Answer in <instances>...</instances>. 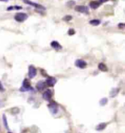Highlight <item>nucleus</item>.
Instances as JSON below:
<instances>
[{
    "mask_svg": "<svg viewBox=\"0 0 125 133\" xmlns=\"http://www.w3.org/2000/svg\"><path fill=\"white\" fill-rule=\"evenodd\" d=\"M30 83H30L29 79H25L24 81V82H23V86L20 89V91H28L32 90L33 89L31 86Z\"/></svg>",
    "mask_w": 125,
    "mask_h": 133,
    "instance_id": "1",
    "label": "nucleus"
},
{
    "mask_svg": "<svg viewBox=\"0 0 125 133\" xmlns=\"http://www.w3.org/2000/svg\"><path fill=\"white\" fill-rule=\"evenodd\" d=\"M14 18L18 22H24L28 18V15L24 12H18L16 14Z\"/></svg>",
    "mask_w": 125,
    "mask_h": 133,
    "instance_id": "2",
    "label": "nucleus"
},
{
    "mask_svg": "<svg viewBox=\"0 0 125 133\" xmlns=\"http://www.w3.org/2000/svg\"><path fill=\"white\" fill-rule=\"evenodd\" d=\"M48 109H49V110L51 111V114H55L58 112L59 107H58V105H57L56 102H51V103L48 105Z\"/></svg>",
    "mask_w": 125,
    "mask_h": 133,
    "instance_id": "3",
    "label": "nucleus"
},
{
    "mask_svg": "<svg viewBox=\"0 0 125 133\" xmlns=\"http://www.w3.org/2000/svg\"><path fill=\"white\" fill-rule=\"evenodd\" d=\"M28 75H29V77L30 78H35L37 75V70L35 66L33 65H30L29 66V72H28Z\"/></svg>",
    "mask_w": 125,
    "mask_h": 133,
    "instance_id": "4",
    "label": "nucleus"
},
{
    "mask_svg": "<svg viewBox=\"0 0 125 133\" xmlns=\"http://www.w3.org/2000/svg\"><path fill=\"white\" fill-rule=\"evenodd\" d=\"M75 10L77 12H82V13H88L89 12V8L84 5H78L75 8Z\"/></svg>",
    "mask_w": 125,
    "mask_h": 133,
    "instance_id": "5",
    "label": "nucleus"
},
{
    "mask_svg": "<svg viewBox=\"0 0 125 133\" xmlns=\"http://www.w3.org/2000/svg\"><path fill=\"white\" fill-rule=\"evenodd\" d=\"M75 66H78L79 68H81V69H84L87 66V63L85 61L82 60V59H78V60H76L75 62Z\"/></svg>",
    "mask_w": 125,
    "mask_h": 133,
    "instance_id": "6",
    "label": "nucleus"
},
{
    "mask_svg": "<svg viewBox=\"0 0 125 133\" xmlns=\"http://www.w3.org/2000/svg\"><path fill=\"white\" fill-rule=\"evenodd\" d=\"M24 2L26 3V4H29V5H31V6H33L34 8H37V9H40V10H45V8L43 7V5L39 4H37V3H35V2H32L29 0H24Z\"/></svg>",
    "mask_w": 125,
    "mask_h": 133,
    "instance_id": "7",
    "label": "nucleus"
},
{
    "mask_svg": "<svg viewBox=\"0 0 125 133\" xmlns=\"http://www.w3.org/2000/svg\"><path fill=\"white\" fill-rule=\"evenodd\" d=\"M56 79L54 78V77H48L47 78V80L45 81V83H46V85L48 86H49V87H53V86H54L55 84L56 83Z\"/></svg>",
    "mask_w": 125,
    "mask_h": 133,
    "instance_id": "8",
    "label": "nucleus"
},
{
    "mask_svg": "<svg viewBox=\"0 0 125 133\" xmlns=\"http://www.w3.org/2000/svg\"><path fill=\"white\" fill-rule=\"evenodd\" d=\"M43 97L46 101H50L51 97H52V92H51V91L49 90V89H47L46 91H45L43 94Z\"/></svg>",
    "mask_w": 125,
    "mask_h": 133,
    "instance_id": "9",
    "label": "nucleus"
},
{
    "mask_svg": "<svg viewBox=\"0 0 125 133\" xmlns=\"http://www.w3.org/2000/svg\"><path fill=\"white\" fill-rule=\"evenodd\" d=\"M46 86H47L46 83H45V81H40L37 83V89L39 91L43 90Z\"/></svg>",
    "mask_w": 125,
    "mask_h": 133,
    "instance_id": "10",
    "label": "nucleus"
},
{
    "mask_svg": "<svg viewBox=\"0 0 125 133\" xmlns=\"http://www.w3.org/2000/svg\"><path fill=\"white\" fill-rule=\"evenodd\" d=\"M51 46L56 50H60L62 48V46L57 41H52L51 43Z\"/></svg>",
    "mask_w": 125,
    "mask_h": 133,
    "instance_id": "11",
    "label": "nucleus"
},
{
    "mask_svg": "<svg viewBox=\"0 0 125 133\" xmlns=\"http://www.w3.org/2000/svg\"><path fill=\"white\" fill-rule=\"evenodd\" d=\"M100 2H98V1H91V2L89 3V6L90 8H92V9H97L100 7Z\"/></svg>",
    "mask_w": 125,
    "mask_h": 133,
    "instance_id": "12",
    "label": "nucleus"
},
{
    "mask_svg": "<svg viewBox=\"0 0 125 133\" xmlns=\"http://www.w3.org/2000/svg\"><path fill=\"white\" fill-rule=\"evenodd\" d=\"M106 127H107V123H100L96 127V129L97 131H102V130L106 129Z\"/></svg>",
    "mask_w": 125,
    "mask_h": 133,
    "instance_id": "13",
    "label": "nucleus"
},
{
    "mask_svg": "<svg viewBox=\"0 0 125 133\" xmlns=\"http://www.w3.org/2000/svg\"><path fill=\"white\" fill-rule=\"evenodd\" d=\"M119 92V88L113 89L112 90L110 91V96L111 97H116V96L117 95Z\"/></svg>",
    "mask_w": 125,
    "mask_h": 133,
    "instance_id": "14",
    "label": "nucleus"
},
{
    "mask_svg": "<svg viewBox=\"0 0 125 133\" xmlns=\"http://www.w3.org/2000/svg\"><path fill=\"white\" fill-rule=\"evenodd\" d=\"M98 68L100 70L102 71V72H107L108 71V67L104 63H100L98 65Z\"/></svg>",
    "mask_w": 125,
    "mask_h": 133,
    "instance_id": "15",
    "label": "nucleus"
},
{
    "mask_svg": "<svg viewBox=\"0 0 125 133\" xmlns=\"http://www.w3.org/2000/svg\"><path fill=\"white\" fill-rule=\"evenodd\" d=\"M100 23H101V21L98 19H93L89 21V24H91L92 26H98L100 24Z\"/></svg>",
    "mask_w": 125,
    "mask_h": 133,
    "instance_id": "16",
    "label": "nucleus"
},
{
    "mask_svg": "<svg viewBox=\"0 0 125 133\" xmlns=\"http://www.w3.org/2000/svg\"><path fill=\"white\" fill-rule=\"evenodd\" d=\"M21 9H22V7H21V6H10V7L8 8L7 10L10 11V10H21Z\"/></svg>",
    "mask_w": 125,
    "mask_h": 133,
    "instance_id": "17",
    "label": "nucleus"
},
{
    "mask_svg": "<svg viewBox=\"0 0 125 133\" xmlns=\"http://www.w3.org/2000/svg\"><path fill=\"white\" fill-rule=\"evenodd\" d=\"M107 102H108V99L106 97L102 98L101 99V100H100V105H106V104H107Z\"/></svg>",
    "mask_w": 125,
    "mask_h": 133,
    "instance_id": "18",
    "label": "nucleus"
},
{
    "mask_svg": "<svg viewBox=\"0 0 125 133\" xmlns=\"http://www.w3.org/2000/svg\"><path fill=\"white\" fill-rule=\"evenodd\" d=\"M71 19H73V18H72L71 16H66L63 18V20L65 21H70Z\"/></svg>",
    "mask_w": 125,
    "mask_h": 133,
    "instance_id": "19",
    "label": "nucleus"
},
{
    "mask_svg": "<svg viewBox=\"0 0 125 133\" xmlns=\"http://www.w3.org/2000/svg\"><path fill=\"white\" fill-rule=\"evenodd\" d=\"M3 121H4V127L8 129V122H7V119H6V116L5 115H3Z\"/></svg>",
    "mask_w": 125,
    "mask_h": 133,
    "instance_id": "20",
    "label": "nucleus"
},
{
    "mask_svg": "<svg viewBox=\"0 0 125 133\" xmlns=\"http://www.w3.org/2000/svg\"><path fill=\"white\" fill-rule=\"evenodd\" d=\"M75 31L74 29H69V31H68V35H75Z\"/></svg>",
    "mask_w": 125,
    "mask_h": 133,
    "instance_id": "21",
    "label": "nucleus"
},
{
    "mask_svg": "<svg viewBox=\"0 0 125 133\" xmlns=\"http://www.w3.org/2000/svg\"><path fill=\"white\" fill-rule=\"evenodd\" d=\"M4 91V87L2 84V82L0 81V91Z\"/></svg>",
    "mask_w": 125,
    "mask_h": 133,
    "instance_id": "22",
    "label": "nucleus"
},
{
    "mask_svg": "<svg viewBox=\"0 0 125 133\" xmlns=\"http://www.w3.org/2000/svg\"><path fill=\"white\" fill-rule=\"evenodd\" d=\"M124 27V24H119V28L123 29Z\"/></svg>",
    "mask_w": 125,
    "mask_h": 133,
    "instance_id": "23",
    "label": "nucleus"
},
{
    "mask_svg": "<svg viewBox=\"0 0 125 133\" xmlns=\"http://www.w3.org/2000/svg\"><path fill=\"white\" fill-rule=\"evenodd\" d=\"M100 3H104V2H108V0H100Z\"/></svg>",
    "mask_w": 125,
    "mask_h": 133,
    "instance_id": "24",
    "label": "nucleus"
},
{
    "mask_svg": "<svg viewBox=\"0 0 125 133\" xmlns=\"http://www.w3.org/2000/svg\"><path fill=\"white\" fill-rule=\"evenodd\" d=\"M0 1H2V2H8V0H0Z\"/></svg>",
    "mask_w": 125,
    "mask_h": 133,
    "instance_id": "25",
    "label": "nucleus"
},
{
    "mask_svg": "<svg viewBox=\"0 0 125 133\" xmlns=\"http://www.w3.org/2000/svg\"><path fill=\"white\" fill-rule=\"evenodd\" d=\"M9 133H10V132H9Z\"/></svg>",
    "mask_w": 125,
    "mask_h": 133,
    "instance_id": "26",
    "label": "nucleus"
}]
</instances>
